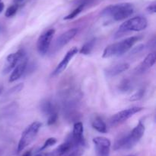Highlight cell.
Listing matches in <instances>:
<instances>
[{
    "instance_id": "7402d4cb",
    "label": "cell",
    "mask_w": 156,
    "mask_h": 156,
    "mask_svg": "<svg viewBox=\"0 0 156 156\" xmlns=\"http://www.w3.org/2000/svg\"><path fill=\"white\" fill-rule=\"evenodd\" d=\"M18 9H19V8H18L16 5H15V4L12 5V6H10L7 9H6L5 15V17H7V18H11V17H13L14 15L17 13Z\"/></svg>"
},
{
    "instance_id": "d6a6232c",
    "label": "cell",
    "mask_w": 156,
    "mask_h": 156,
    "mask_svg": "<svg viewBox=\"0 0 156 156\" xmlns=\"http://www.w3.org/2000/svg\"><path fill=\"white\" fill-rule=\"evenodd\" d=\"M2 32V28H1V26H0V33H1Z\"/></svg>"
},
{
    "instance_id": "5bb4252c",
    "label": "cell",
    "mask_w": 156,
    "mask_h": 156,
    "mask_svg": "<svg viewBox=\"0 0 156 156\" xmlns=\"http://www.w3.org/2000/svg\"><path fill=\"white\" fill-rule=\"evenodd\" d=\"M27 64H28V60H27V56H26L12 70V72L9 80V83H13L15 81L18 80V79H20L24 75L26 70H27Z\"/></svg>"
},
{
    "instance_id": "9c48e42d",
    "label": "cell",
    "mask_w": 156,
    "mask_h": 156,
    "mask_svg": "<svg viewBox=\"0 0 156 156\" xmlns=\"http://www.w3.org/2000/svg\"><path fill=\"white\" fill-rule=\"evenodd\" d=\"M93 143L97 156H109L111 142L108 138L98 136L93 139Z\"/></svg>"
},
{
    "instance_id": "5b68a950",
    "label": "cell",
    "mask_w": 156,
    "mask_h": 156,
    "mask_svg": "<svg viewBox=\"0 0 156 156\" xmlns=\"http://www.w3.org/2000/svg\"><path fill=\"white\" fill-rule=\"evenodd\" d=\"M42 124L38 121L32 122L25 128L23 133L21 134L20 140L18 142V147H17V152L20 153L27 148L29 145L32 143L35 138L37 136L40 129L41 128Z\"/></svg>"
},
{
    "instance_id": "d4e9b609",
    "label": "cell",
    "mask_w": 156,
    "mask_h": 156,
    "mask_svg": "<svg viewBox=\"0 0 156 156\" xmlns=\"http://www.w3.org/2000/svg\"><path fill=\"white\" fill-rule=\"evenodd\" d=\"M84 153V150L82 147H78V148H74L67 154H64L62 156H82Z\"/></svg>"
},
{
    "instance_id": "52a82bcc",
    "label": "cell",
    "mask_w": 156,
    "mask_h": 156,
    "mask_svg": "<svg viewBox=\"0 0 156 156\" xmlns=\"http://www.w3.org/2000/svg\"><path fill=\"white\" fill-rule=\"evenodd\" d=\"M41 112L47 117V125H51L56 123L58 119V111L56 105L50 99H44L40 105Z\"/></svg>"
},
{
    "instance_id": "1f68e13d",
    "label": "cell",
    "mask_w": 156,
    "mask_h": 156,
    "mask_svg": "<svg viewBox=\"0 0 156 156\" xmlns=\"http://www.w3.org/2000/svg\"><path fill=\"white\" fill-rule=\"evenodd\" d=\"M2 90H3L2 87H0V95H1V94H2Z\"/></svg>"
},
{
    "instance_id": "83f0119b",
    "label": "cell",
    "mask_w": 156,
    "mask_h": 156,
    "mask_svg": "<svg viewBox=\"0 0 156 156\" xmlns=\"http://www.w3.org/2000/svg\"><path fill=\"white\" fill-rule=\"evenodd\" d=\"M144 47H145V46L143 45V44H140V45H138L137 47H134L133 50V51H131V54H134L140 53L141 50H143V49H144Z\"/></svg>"
},
{
    "instance_id": "ba28073f",
    "label": "cell",
    "mask_w": 156,
    "mask_h": 156,
    "mask_svg": "<svg viewBox=\"0 0 156 156\" xmlns=\"http://www.w3.org/2000/svg\"><path fill=\"white\" fill-rule=\"evenodd\" d=\"M54 34L55 30L51 28L44 32L38 38L37 42V50L38 53L42 56L46 55L48 52Z\"/></svg>"
},
{
    "instance_id": "9a60e30c",
    "label": "cell",
    "mask_w": 156,
    "mask_h": 156,
    "mask_svg": "<svg viewBox=\"0 0 156 156\" xmlns=\"http://www.w3.org/2000/svg\"><path fill=\"white\" fill-rule=\"evenodd\" d=\"M129 68V64L128 63L123 62L118 63L114 65L110 66L108 68L105 69V73L107 77H113L116 76L123 72L126 71Z\"/></svg>"
},
{
    "instance_id": "603a6c76",
    "label": "cell",
    "mask_w": 156,
    "mask_h": 156,
    "mask_svg": "<svg viewBox=\"0 0 156 156\" xmlns=\"http://www.w3.org/2000/svg\"><path fill=\"white\" fill-rule=\"evenodd\" d=\"M56 142H57V141H56V139H55V138H49V139H47V140L45 141V142H44V145H42V147L40 148L39 151H44V150H45L46 148H49V147L53 146V145H54L56 143Z\"/></svg>"
},
{
    "instance_id": "30bf717a",
    "label": "cell",
    "mask_w": 156,
    "mask_h": 156,
    "mask_svg": "<svg viewBox=\"0 0 156 156\" xmlns=\"http://www.w3.org/2000/svg\"><path fill=\"white\" fill-rule=\"evenodd\" d=\"M26 57V53L24 50H19L15 53L10 54L6 58L5 64L3 68V73L6 74L9 72H12V70L17 66V64Z\"/></svg>"
},
{
    "instance_id": "277c9868",
    "label": "cell",
    "mask_w": 156,
    "mask_h": 156,
    "mask_svg": "<svg viewBox=\"0 0 156 156\" xmlns=\"http://www.w3.org/2000/svg\"><path fill=\"white\" fill-rule=\"evenodd\" d=\"M148 26V21L143 16H136L129 18L122 23L115 34V38H118L125 34L131 32H141L145 30Z\"/></svg>"
},
{
    "instance_id": "2e32d148",
    "label": "cell",
    "mask_w": 156,
    "mask_h": 156,
    "mask_svg": "<svg viewBox=\"0 0 156 156\" xmlns=\"http://www.w3.org/2000/svg\"><path fill=\"white\" fill-rule=\"evenodd\" d=\"M76 148H78V147L75 145L71 137H69V139H67L66 142L59 145L56 149H54L50 153H51L52 156H62Z\"/></svg>"
},
{
    "instance_id": "4316f807",
    "label": "cell",
    "mask_w": 156,
    "mask_h": 156,
    "mask_svg": "<svg viewBox=\"0 0 156 156\" xmlns=\"http://www.w3.org/2000/svg\"><path fill=\"white\" fill-rule=\"evenodd\" d=\"M146 11H147L148 13L149 14H155L156 12L155 3H152V4H150L149 6H147V8H146Z\"/></svg>"
},
{
    "instance_id": "44dd1931",
    "label": "cell",
    "mask_w": 156,
    "mask_h": 156,
    "mask_svg": "<svg viewBox=\"0 0 156 156\" xmlns=\"http://www.w3.org/2000/svg\"><path fill=\"white\" fill-rule=\"evenodd\" d=\"M132 87V84H131L129 80H123L119 85V90L122 93H126V92L129 91Z\"/></svg>"
},
{
    "instance_id": "e0dca14e",
    "label": "cell",
    "mask_w": 156,
    "mask_h": 156,
    "mask_svg": "<svg viewBox=\"0 0 156 156\" xmlns=\"http://www.w3.org/2000/svg\"><path fill=\"white\" fill-rule=\"evenodd\" d=\"M156 60V55L155 52L149 53L147 56L145 58V59L142 61L141 64L136 67V72L137 73H143L147 71L149 69H150L152 66L155 64Z\"/></svg>"
},
{
    "instance_id": "7c38bea8",
    "label": "cell",
    "mask_w": 156,
    "mask_h": 156,
    "mask_svg": "<svg viewBox=\"0 0 156 156\" xmlns=\"http://www.w3.org/2000/svg\"><path fill=\"white\" fill-rule=\"evenodd\" d=\"M78 32H79L78 28H72L59 35L56 40V42H55L54 44V48L56 50L62 48L64 46L69 44V41H71L76 37V35L78 34Z\"/></svg>"
},
{
    "instance_id": "8fae6325",
    "label": "cell",
    "mask_w": 156,
    "mask_h": 156,
    "mask_svg": "<svg viewBox=\"0 0 156 156\" xmlns=\"http://www.w3.org/2000/svg\"><path fill=\"white\" fill-rule=\"evenodd\" d=\"M78 51H79V50H78V48L76 47H72V48L66 54V55L63 57V58H62V61H60V63L56 66L55 70L53 71L52 75H53V76H57V75L60 74L62 72H63L64 70L66 69L67 66L69 65V64L70 61H72V59H73V58H74L75 55L78 53Z\"/></svg>"
},
{
    "instance_id": "7a4b0ae2",
    "label": "cell",
    "mask_w": 156,
    "mask_h": 156,
    "mask_svg": "<svg viewBox=\"0 0 156 156\" xmlns=\"http://www.w3.org/2000/svg\"><path fill=\"white\" fill-rule=\"evenodd\" d=\"M145 130H146V128H145L144 124L142 122H140L129 134L122 136L115 141L114 145V150L115 151L121 149L126 150L133 148L144 136Z\"/></svg>"
},
{
    "instance_id": "4dcf8cb0",
    "label": "cell",
    "mask_w": 156,
    "mask_h": 156,
    "mask_svg": "<svg viewBox=\"0 0 156 156\" xmlns=\"http://www.w3.org/2000/svg\"><path fill=\"white\" fill-rule=\"evenodd\" d=\"M31 151H27L22 156H31Z\"/></svg>"
},
{
    "instance_id": "ffe728a7",
    "label": "cell",
    "mask_w": 156,
    "mask_h": 156,
    "mask_svg": "<svg viewBox=\"0 0 156 156\" xmlns=\"http://www.w3.org/2000/svg\"><path fill=\"white\" fill-rule=\"evenodd\" d=\"M85 6V3H82V4L79 5L78 7H76V9H75L74 10L71 12V13H69V15H67L66 16L64 17L63 19L64 20H71V19H73V18H75L76 17H77L78 15H79V14L82 12V11H83Z\"/></svg>"
},
{
    "instance_id": "f1b7e54d",
    "label": "cell",
    "mask_w": 156,
    "mask_h": 156,
    "mask_svg": "<svg viewBox=\"0 0 156 156\" xmlns=\"http://www.w3.org/2000/svg\"><path fill=\"white\" fill-rule=\"evenodd\" d=\"M5 8V4L4 2H2V0H0V14L3 12Z\"/></svg>"
},
{
    "instance_id": "484cf974",
    "label": "cell",
    "mask_w": 156,
    "mask_h": 156,
    "mask_svg": "<svg viewBox=\"0 0 156 156\" xmlns=\"http://www.w3.org/2000/svg\"><path fill=\"white\" fill-rule=\"evenodd\" d=\"M30 0H13L14 4L16 5L18 8L23 7L25 6L27 2H29Z\"/></svg>"
},
{
    "instance_id": "d6986e66",
    "label": "cell",
    "mask_w": 156,
    "mask_h": 156,
    "mask_svg": "<svg viewBox=\"0 0 156 156\" xmlns=\"http://www.w3.org/2000/svg\"><path fill=\"white\" fill-rule=\"evenodd\" d=\"M96 39L95 38H93L92 39L89 40V41H87L86 43L82 45V48L80 50V54H83V55H88L91 53L92 50L94 49V46H95L96 44Z\"/></svg>"
},
{
    "instance_id": "cb8c5ba5",
    "label": "cell",
    "mask_w": 156,
    "mask_h": 156,
    "mask_svg": "<svg viewBox=\"0 0 156 156\" xmlns=\"http://www.w3.org/2000/svg\"><path fill=\"white\" fill-rule=\"evenodd\" d=\"M145 94V90L143 89H140L138 91L135 92L132 96L129 97V100L130 101H137V100H140L144 96Z\"/></svg>"
},
{
    "instance_id": "f546056e",
    "label": "cell",
    "mask_w": 156,
    "mask_h": 156,
    "mask_svg": "<svg viewBox=\"0 0 156 156\" xmlns=\"http://www.w3.org/2000/svg\"><path fill=\"white\" fill-rule=\"evenodd\" d=\"M35 156H52L51 153H39V154H37Z\"/></svg>"
},
{
    "instance_id": "ac0fdd59",
    "label": "cell",
    "mask_w": 156,
    "mask_h": 156,
    "mask_svg": "<svg viewBox=\"0 0 156 156\" xmlns=\"http://www.w3.org/2000/svg\"><path fill=\"white\" fill-rule=\"evenodd\" d=\"M91 126L94 129L101 133L108 132V126L100 116H95L91 121Z\"/></svg>"
},
{
    "instance_id": "3957f363",
    "label": "cell",
    "mask_w": 156,
    "mask_h": 156,
    "mask_svg": "<svg viewBox=\"0 0 156 156\" xmlns=\"http://www.w3.org/2000/svg\"><path fill=\"white\" fill-rule=\"evenodd\" d=\"M141 39L140 36H132L125 38L119 42L114 43L107 46L103 52L104 58H110L114 57H120L129 51L134 44Z\"/></svg>"
},
{
    "instance_id": "6da1fadb",
    "label": "cell",
    "mask_w": 156,
    "mask_h": 156,
    "mask_svg": "<svg viewBox=\"0 0 156 156\" xmlns=\"http://www.w3.org/2000/svg\"><path fill=\"white\" fill-rule=\"evenodd\" d=\"M133 12L134 6L132 3L123 2L107 6L101 15L108 21H120L130 17Z\"/></svg>"
},
{
    "instance_id": "8992f818",
    "label": "cell",
    "mask_w": 156,
    "mask_h": 156,
    "mask_svg": "<svg viewBox=\"0 0 156 156\" xmlns=\"http://www.w3.org/2000/svg\"><path fill=\"white\" fill-rule=\"evenodd\" d=\"M143 110V107L140 106H133L130 108L125 109V110H121L112 116V117L110 119V123L112 126H117V125L126 122L127 119H129V118L133 116L136 113H140Z\"/></svg>"
},
{
    "instance_id": "4fadbf2b",
    "label": "cell",
    "mask_w": 156,
    "mask_h": 156,
    "mask_svg": "<svg viewBox=\"0 0 156 156\" xmlns=\"http://www.w3.org/2000/svg\"><path fill=\"white\" fill-rule=\"evenodd\" d=\"M84 128L81 122H75L73 125V133L70 136L72 140L76 147H83L85 145L84 139Z\"/></svg>"
}]
</instances>
